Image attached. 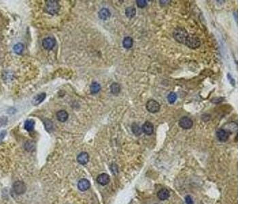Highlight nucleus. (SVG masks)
I'll use <instances>...</instances> for the list:
<instances>
[{"label": "nucleus", "mask_w": 272, "mask_h": 204, "mask_svg": "<svg viewBox=\"0 0 272 204\" xmlns=\"http://www.w3.org/2000/svg\"><path fill=\"white\" fill-rule=\"evenodd\" d=\"M173 36L177 42L183 44L191 48H197L201 44V40L199 38L189 35L187 30L182 27L176 29L173 33Z\"/></svg>", "instance_id": "1"}, {"label": "nucleus", "mask_w": 272, "mask_h": 204, "mask_svg": "<svg viewBox=\"0 0 272 204\" xmlns=\"http://www.w3.org/2000/svg\"><path fill=\"white\" fill-rule=\"evenodd\" d=\"M60 8V5L57 1L55 0H48L46 3L45 10L51 14H55L58 12Z\"/></svg>", "instance_id": "2"}, {"label": "nucleus", "mask_w": 272, "mask_h": 204, "mask_svg": "<svg viewBox=\"0 0 272 204\" xmlns=\"http://www.w3.org/2000/svg\"><path fill=\"white\" fill-rule=\"evenodd\" d=\"M146 107L147 110L150 113H157L160 110V104L154 100H150L146 103Z\"/></svg>", "instance_id": "3"}, {"label": "nucleus", "mask_w": 272, "mask_h": 204, "mask_svg": "<svg viewBox=\"0 0 272 204\" xmlns=\"http://www.w3.org/2000/svg\"><path fill=\"white\" fill-rule=\"evenodd\" d=\"M26 185L22 181H17L13 184V190L17 195H22L26 191Z\"/></svg>", "instance_id": "4"}, {"label": "nucleus", "mask_w": 272, "mask_h": 204, "mask_svg": "<svg viewBox=\"0 0 272 204\" xmlns=\"http://www.w3.org/2000/svg\"><path fill=\"white\" fill-rule=\"evenodd\" d=\"M179 125L184 129H189L193 125V122L190 118L184 116L180 120Z\"/></svg>", "instance_id": "5"}, {"label": "nucleus", "mask_w": 272, "mask_h": 204, "mask_svg": "<svg viewBox=\"0 0 272 204\" xmlns=\"http://www.w3.org/2000/svg\"><path fill=\"white\" fill-rule=\"evenodd\" d=\"M56 44V41L52 37H46L42 41V46L46 50H51Z\"/></svg>", "instance_id": "6"}, {"label": "nucleus", "mask_w": 272, "mask_h": 204, "mask_svg": "<svg viewBox=\"0 0 272 204\" xmlns=\"http://www.w3.org/2000/svg\"><path fill=\"white\" fill-rule=\"evenodd\" d=\"M90 187V183L87 179L82 178L79 180L78 183V189L81 191H86L89 190Z\"/></svg>", "instance_id": "7"}, {"label": "nucleus", "mask_w": 272, "mask_h": 204, "mask_svg": "<svg viewBox=\"0 0 272 204\" xmlns=\"http://www.w3.org/2000/svg\"><path fill=\"white\" fill-rule=\"evenodd\" d=\"M109 181H110V178H109V175L105 173L100 174L97 177V182L98 184L102 185V186H105V185L108 184L109 182Z\"/></svg>", "instance_id": "8"}, {"label": "nucleus", "mask_w": 272, "mask_h": 204, "mask_svg": "<svg viewBox=\"0 0 272 204\" xmlns=\"http://www.w3.org/2000/svg\"><path fill=\"white\" fill-rule=\"evenodd\" d=\"M142 130L146 135H152L154 132L153 124L148 121H146L143 124V126L142 127Z\"/></svg>", "instance_id": "9"}, {"label": "nucleus", "mask_w": 272, "mask_h": 204, "mask_svg": "<svg viewBox=\"0 0 272 204\" xmlns=\"http://www.w3.org/2000/svg\"><path fill=\"white\" fill-rule=\"evenodd\" d=\"M216 136L219 141L222 142H225L228 140L229 139V134L227 131H226L225 129H219L216 132Z\"/></svg>", "instance_id": "10"}, {"label": "nucleus", "mask_w": 272, "mask_h": 204, "mask_svg": "<svg viewBox=\"0 0 272 204\" xmlns=\"http://www.w3.org/2000/svg\"><path fill=\"white\" fill-rule=\"evenodd\" d=\"M89 156L87 153L82 152L77 157V161L81 165H85L89 162Z\"/></svg>", "instance_id": "11"}, {"label": "nucleus", "mask_w": 272, "mask_h": 204, "mask_svg": "<svg viewBox=\"0 0 272 204\" xmlns=\"http://www.w3.org/2000/svg\"><path fill=\"white\" fill-rule=\"evenodd\" d=\"M46 96V95L45 93L38 94V95L33 97V99L32 100V104L33 105H37L40 104L41 102H42L45 100Z\"/></svg>", "instance_id": "12"}, {"label": "nucleus", "mask_w": 272, "mask_h": 204, "mask_svg": "<svg viewBox=\"0 0 272 204\" xmlns=\"http://www.w3.org/2000/svg\"><path fill=\"white\" fill-rule=\"evenodd\" d=\"M98 15H99L100 18L102 20H107L108 18L110 17V12H109V10L107 8H103L100 10L99 13H98Z\"/></svg>", "instance_id": "13"}, {"label": "nucleus", "mask_w": 272, "mask_h": 204, "mask_svg": "<svg viewBox=\"0 0 272 204\" xmlns=\"http://www.w3.org/2000/svg\"><path fill=\"white\" fill-rule=\"evenodd\" d=\"M157 196L160 200H165L169 197V192L166 188H163L158 192Z\"/></svg>", "instance_id": "14"}, {"label": "nucleus", "mask_w": 272, "mask_h": 204, "mask_svg": "<svg viewBox=\"0 0 272 204\" xmlns=\"http://www.w3.org/2000/svg\"><path fill=\"white\" fill-rule=\"evenodd\" d=\"M56 117H57L58 120L60 122H66L68 119V114L65 110H60L56 114Z\"/></svg>", "instance_id": "15"}, {"label": "nucleus", "mask_w": 272, "mask_h": 204, "mask_svg": "<svg viewBox=\"0 0 272 204\" xmlns=\"http://www.w3.org/2000/svg\"><path fill=\"white\" fill-rule=\"evenodd\" d=\"M35 127V121L32 119H28L25 123V129L28 131H32Z\"/></svg>", "instance_id": "16"}, {"label": "nucleus", "mask_w": 272, "mask_h": 204, "mask_svg": "<svg viewBox=\"0 0 272 204\" xmlns=\"http://www.w3.org/2000/svg\"><path fill=\"white\" fill-rule=\"evenodd\" d=\"M133 44H134V40L131 37H124L123 41V45L124 48L127 49L131 48L132 46H133Z\"/></svg>", "instance_id": "17"}, {"label": "nucleus", "mask_w": 272, "mask_h": 204, "mask_svg": "<svg viewBox=\"0 0 272 204\" xmlns=\"http://www.w3.org/2000/svg\"><path fill=\"white\" fill-rule=\"evenodd\" d=\"M135 14H136V10L133 6L128 7L125 10V14L129 18L134 17L135 16Z\"/></svg>", "instance_id": "18"}, {"label": "nucleus", "mask_w": 272, "mask_h": 204, "mask_svg": "<svg viewBox=\"0 0 272 204\" xmlns=\"http://www.w3.org/2000/svg\"><path fill=\"white\" fill-rule=\"evenodd\" d=\"M90 93L92 94H96L100 90L101 86L99 83L94 82L92 83L91 85H90Z\"/></svg>", "instance_id": "19"}, {"label": "nucleus", "mask_w": 272, "mask_h": 204, "mask_svg": "<svg viewBox=\"0 0 272 204\" xmlns=\"http://www.w3.org/2000/svg\"><path fill=\"white\" fill-rule=\"evenodd\" d=\"M131 130H132V131H133V133L137 136L140 135L142 134V128L139 126V124H136V123H134L133 124H132Z\"/></svg>", "instance_id": "20"}, {"label": "nucleus", "mask_w": 272, "mask_h": 204, "mask_svg": "<svg viewBox=\"0 0 272 204\" xmlns=\"http://www.w3.org/2000/svg\"><path fill=\"white\" fill-rule=\"evenodd\" d=\"M110 90L111 93L114 95H117L120 91V86L118 84V83H113V84L110 86Z\"/></svg>", "instance_id": "21"}, {"label": "nucleus", "mask_w": 272, "mask_h": 204, "mask_svg": "<svg viewBox=\"0 0 272 204\" xmlns=\"http://www.w3.org/2000/svg\"><path fill=\"white\" fill-rule=\"evenodd\" d=\"M24 48H25V47H24L23 44H22V43H18V44L14 45V51L17 54L21 55V54H22V52H23Z\"/></svg>", "instance_id": "22"}, {"label": "nucleus", "mask_w": 272, "mask_h": 204, "mask_svg": "<svg viewBox=\"0 0 272 204\" xmlns=\"http://www.w3.org/2000/svg\"><path fill=\"white\" fill-rule=\"evenodd\" d=\"M44 124L45 126V128H46V131H51L52 128H53V124H52V122L50 119H44Z\"/></svg>", "instance_id": "23"}, {"label": "nucleus", "mask_w": 272, "mask_h": 204, "mask_svg": "<svg viewBox=\"0 0 272 204\" xmlns=\"http://www.w3.org/2000/svg\"><path fill=\"white\" fill-rule=\"evenodd\" d=\"M176 100H177V95L176 94L173 92L170 93L168 96V101L169 104L175 103Z\"/></svg>", "instance_id": "24"}, {"label": "nucleus", "mask_w": 272, "mask_h": 204, "mask_svg": "<svg viewBox=\"0 0 272 204\" xmlns=\"http://www.w3.org/2000/svg\"><path fill=\"white\" fill-rule=\"evenodd\" d=\"M136 3H137L138 6L140 8H143L147 6V2L145 0H137Z\"/></svg>", "instance_id": "25"}, {"label": "nucleus", "mask_w": 272, "mask_h": 204, "mask_svg": "<svg viewBox=\"0 0 272 204\" xmlns=\"http://www.w3.org/2000/svg\"><path fill=\"white\" fill-rule=\"evenodd\" d=\"M7 120H8V119H7L6 116L0 117V128L5 126L7 123Z\"/></svg>", "instance_id": "26"}, {"label": "nucleus", "mask_w": 272, "mask_h": 204, "mask_svg": "<svg viewBox=\"0 0 272 204\" xmlns=\"http://www.w3.org/2000/svg\"><path fill=\"white\" fill-rule=\"evenodd\" d=\"M185 201H186V203L187 204H193V201H192L191 197L189 195L187 196L186 198H185Z\"/></svg>", "instance_id": "27"}, {"label": "nucleus", "mask_w": 272, "mask_h": 204, "mask_svg": "<svg viewBox=\"0 0 272 204\" xmlns=\"http://www.w3.org/2000/svg\"><path fill=\"white\" fill-rule=\"evenodd\" d=\"M6 134V131H3L1 132V133H0V140H2V139H3V138L5 137Z\"/></svg>", "instance_id": "28"}]
</instances>
